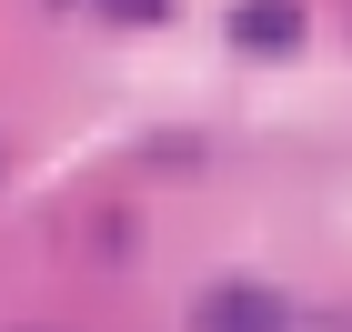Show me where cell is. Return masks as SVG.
<instances>
[{
  "label": "cell",
  "mask_w": 352,
  "mask_h": 332,
  "mask_svg": "<svg viewBox=\"0 0 352 332\" xmlns=\"http://www.w3.org/2000/svg\"><path fill=\"white\" fill-rule=\"evenodd\" d=\"M191 332H292V312H282V292H262V282H212V292L191 302Z\"/></svg>",
  "instance_id": "6da1fadb"
},
{
  "label": "cell",
  "mask_w": 352,
  "mask_h": 332,
  "mask_svg": "<svg viewBox=\"0 0 352 332\" xmlns=\"http://www.w3.org/2000/svg\"><path fill=\"white\" fill-rule=\"evenodd\" d=\"M221 30H232L252 60H282V51L302 41V0H242V10H232Z\"/></svg>",
  "instance_id": "7a4b0ae2"
},
{
  "label": "cell",
  "mask_w": 352,
  "mask_h": 332,
  "mask_svg": "<svg viewBox=\"0 0 352 332\" xmlns=\"http://www.w3.org/2000/svg\"><path fill=\"white\" fill-rule=\"evenodd\" d=\"M111 21H171V0H101Z\"/></svg>",
  "instance_id": "3957f363"
}]
</instances>
